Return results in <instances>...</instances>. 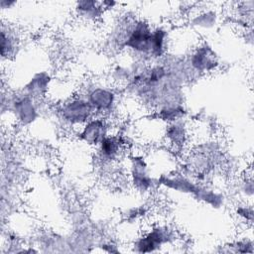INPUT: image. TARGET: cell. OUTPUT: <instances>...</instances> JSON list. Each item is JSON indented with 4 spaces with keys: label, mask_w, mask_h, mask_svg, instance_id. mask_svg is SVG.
<instances>
[{
    "label": "cell",
    "mask_w": 254,
    "mask_h": 254,
    "mask_svg": "<svg viewBox=\"0 0 254 254\" xmlns=\"http://www.w3.org/2000/svg\"><path fill=\"white\" fill-rule=\"evenodd\" d=\"M153 28L144 20L131 24L122 35V47L130 50L137 56L151 59Z\"/></svg>",
    "instance_id": "6da1fadb"
},
{
    "label": "cell",
    "mask_w": 254,
    "mask_h": 254,
    "mask_svg": "<svg viewBox=\"0 0 254 254\" xmlns=\"http://www.w3.org/2000/svg\"><path fill=\"white\" fill-rule=\"evenodd\" d=\"M93 109L85 97H74L65 101L60 108L61 117L73 126H82L93 117Z\"/></svg>",
    "instance_id": "7a4b0ae2"
},
{
    "label": "cell",
    "mask_w": 254,
    "mask_h": 254,
    "mask_svg": "<svg viewBox=\"0 0 254 254\" xmlns=\"http://www.w3.org/2000/svg\"><path fill=\"white\" fill-rule=\"evenodd\" d=\"M85 98L91 105L93 111L102 115L109 113L113 109L116 101L115 93L110 88L102 86L92 87L85 95Z\"/></svg>",
    "instance_id": "3957f363"
},
{
    "label": "cell",
    "mask_w": 254,
    "mask_h": 254,
    "mask_svg": "<svg viewBox=\"0 0 254 254\" xmlns=\"http://www.w3.org/2000/svg\"><path fill=\"white\" fill-rule=\"evenodd\" d=\"M108 125L102 117H92L78 132V137L81 141L91 146H98V144L107 136Z\"/></svg>",
    "instance_id": "277c9868"
},
{
    "label": "cell",
    "mask_w": 254,
    "mask_h": 254,
    "mask_svg": "<svg viewBox=\"0 0 254 254\" xmlns=\"http://www.w3.org/2000/svg\"><path fill=\"white\" fill-rule=\"evenodd\" d=\"M190 64L193 70L202 73L213 70L218 62L214 51L207 45H201L191 54Z\"/></svg>",
    "instance_id": "5b68a950"
},
{
    "label": "cell",
    "mask_w": 254,
    "mask_h": 254,
    "mask_svg": "<svg viewBox=\"0 0 254 254\" xmlns=\"http://www.w3.org/2000/svg\"><path fill=\"white\" fill-rule=\"evenodd\" d=\"M171 239V234L166 227L158 226L139 238L135 246L139 252H154L163 244L168 243Z\"/></svg>",
    "instance_id": "8992f818"
},
{
    "label": "cell",
    "mask_w": 254,
    "mask_h": 254,
    "mask_svg": "<svg viewBox=\"0 0 254 254\" xmlns=\"http://www.w3.org/2000/svg\"><path fill=\"white\" fill-rule=\"evenodd\" d=\"M13 111L22 124H30L38 116L34 98L28 94H24L13 101Z\"/></svg>",
    "instance_id": "52a82bcc"
},
{
    "label": "cell",
    "mask_w": 254,
    "mask_h": 254,
    "mask_svg": "<svg viewBox=\"0 0 254 254\" xmlns=\"http://www.w3.org/2000/svg\"><path fill=\"white\" fill-rule=\"evenodd\" d=\"M131 178L134 187L140 191H147L153 185L151 177L147 173V167L144 160L140 157L132 159Z\"/></svg>",
    "instance_id": "ba28073f"
},
{
    "label": "cell",
    "mask_w": 254,
    "mask_h": 254,
    "mask_svg": "<svg viewBox=\"0 0 254 254\" xmlns=\"http://www.w3.org/2000/svg\"><path fill=\"white\" fill-rule=\"evenodd\" d=\"M97 147L100 159L111 162L119 157L123 150V143L119 137L107 135Z\"/></svg>",
    "instance_id": "9c48e42d"
},
{
    "label": "cell",
    "mask_w": 254,
    "mask_h": 254,
    "mask_svg": "<svg viewBox=\"0 0 254 254\" xmlns=\"http://www.w3.org/2000/svg\"><path fill=\"white\" fill-rule=\"evenodd\" d=\"M168 33L163 27L153 28L152 34V54L151 59H159L167 51Z\"/></svg>",
    "instance_id": "30bf717a"
},
{
    "label": "cell",
    "mask_w": 254,
    "mask_h": 254,
    "mask_svg": "<svg viewBox=\"0 0 254 254\" xmlns=\"http://www.w3.org/2000/svg\"><path fill=\"white\" fill-rule=\"evenodd\" d=\"M166 138L169 143L176 147H181L185 144L187 139V131L183 122L177 120L170 122L166 128Z\"/></svg>",
    "instance_id": "8fae6325"
},
{
    "label": "cell",
    "mask_w": 254,
    "mask_h": 254,
    "mask_svg": "<svg viewBox=\"0 0 254 254\" xmlns=\"http://www.w3.org/2000/svg\"><path fill=\"white\" fill-rule=\"evenodd\" d=\"M49 81H50V78L47 73L36 74L26 86L27 94L32 96L33 98L42 96L48 88Z\"/></svg>",
    "instance_id": "7c38bea8"
},
{
    "label": "cell",
    "mask_w": 254,
    "mask_h": 254,
    "mask_svg": "<svg viewBox=\"0 0 254 254\" xmlns=\"http://www.w3.org/2000/svg\"><path fill=\"white\" fill-rule=\"evenodd\" d=\"M76 11L86 19H97L103 13V8L99 2L85 0L76 3Z\"/></svg>",
    "instance_id": "4fadbf2b"
},
{
    "label": "cell",
    "mask_w": 254,
    "mask_h": 254,
    "mask_svg": "<svg viewBox=\"0 0 254 254\" xmlns=\"http://www.w3.org/2000/svg\"><path fill=\"white\" fill-rule=\"evenodd\" d=\"M162 184L166 187L174 189L175 190L182 191V192H190L194 194L198 186L193 185L190 180L184 177H175V178H166L162 180Z\"/></svg>",
    "instance_id": "5bb4252c"
},
{
    "label": "cell",
    "mask_w": 254,
    "mask_h": 254,
    "mask_svg": "<svg viewBox=\"0 0 254 254\" xmlns=\"http://www.w3.org/2000/svg\"><path fill=\"white\" fill-rule=\"evenodd\" d=\"M16 49V38L11 32L5 31L4 28H2L1 31V56L2 58H5L8 56H11Z\"/></svg>",
    "instance_id": "9a60e30c"
},
{
    "label": "cell",
    "mask_w": 254,
    "mask_h": 254,
    "mask_svg": "<svg viewBox=\"0 0 254 254\" xmlns=\"http://www.w3.org/2000/svg\"><path fill=\"white\" fill-rule=\"evenodd\" d=\"M215 22V14L213 12H204L200 14L196 19L194 20V24L199 27L209 28L213 25Z\"/></svg>",
    "instance_id": "2e32d148"
},
{
    "label": "cell",
    "mask_w": 254,
    "mask_h": 254,
    "mask_svg": "<svg viewBox=\"0 0 254 254\" xmlns=\"http://www.w3.org/2000/svg\"><path fill=\"white\" fill-rule=\"evenodd\" d=\"M237 214L250 223L253 221V208L251 205L239 206L237 208Z\"/></svg>",
    "instance_id": "e0dca14e"
}]
</instances>
